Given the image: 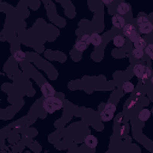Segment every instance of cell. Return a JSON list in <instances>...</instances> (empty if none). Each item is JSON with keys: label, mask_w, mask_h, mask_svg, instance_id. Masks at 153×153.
<instances>
[{"label": "cell", "mask_w": 153, "mask_h": 153, "mask_svg": "<svg viewBox=\"0 0 153 153\" xmlns=\"http://www.w3.org/2000/svg\"><path fill=\"white\" fill-rule=\"evenodd\" d=\"M134 88H135V86H134V84H133L131 81H126V82H123V85H122V90H123V92H126V93L133 92Z\"/></svg>", "instance_id": "5bb4252c"}, {"label": "cell", "mask_w": 153, "mask_h": 153, "mask_svg": "<svg viewBox=\"0 0 153 153\" xmlns=\"http://www.w3.org/2000/svg\"><path fill=\"white\" fill-rule=\"evenodd\" d=\"M13 57H14V60H16V61L20 62V61H23V60L25 59V53H24L23 50H17V51L14 53Z\"/></svg>", "instance_id": "9a60e30c"}, {"label": "cell", "mask_w": 153, "mask_h": 153, "mask_svg": "<svg viewBox=\"0 0 153 153\" xmlns=\"http://www.w3.org/2000/svg\"><path fill=\"white\" fill-rule=\"evenodd\" d=\"M143 53L147 54L151 59H153V44H147L143 49Z\"/></svg>", "instance_id": "e0dca14e"}, {"label": "cell", "mask_w": 153, "mask_h": 153, "mask_svg": "<svg viewBox=\"0 0 153 153\" xmlns=\"http://www.w3.org/2000/svg\"><path fill=\"white\" fill-rule=\"evenodd\" d=\"M136 100H137V96L135 97V99H133V98H131V99H130V100L128 102V104H127V108H128V109L133 108V106H134V104L136 103Z\"/></svg>", "instance_id": "ffe728a7"}, {"label": "cell", "mask_w": 153, "mask_h": 153, "mask_svg": "<svg viewBox=\"0 0 153 153\" xmlns=\"http://www.w3.org/2000/svg\"><path fill=\"white\" fill-rule=\"evenodd\" d=\"M85 143L90 148H96L97 145H98V140H97V137L94 135H87L85 137Z\"/></svg>", "instance_id": "ba28073f"}, {"label": "cell", "mask_w": 153, "mask_h": 153, "mask_svg": "<svg viewBox=\"0 0 153 153\" xmlns=\"http://www.w3.org/2000/svg\"><path fill=\"white\" fill-rule=\"evenodd\" d=\"M149 117H151V110H148V109H142L139 112V120L142 121V122L147 121Z\"/></svg>", "instance_id": "7c38bea8"}, {"label": "cell", "mask_w": 153, "mask_h": 153, "mask_svg": "<svg viewBox=\"0 0 153 153\" xmlns=\"http://www.w3.org/2000/svg\"><path fill=\"white\" fill-rule=\"evenodd\" d=\"M103 2H104V4H111V1H110V0H109V1H105V0H104Z\"/></svg>", "instance_id": "7402d4cb"}, {"label": "cell", "mask_w": 153, "mask_h": 153, "mask_svg": "<svg viewBox=\"0 0 153 153\" xmlns=\"http://www.w3.org/2000/svg\"><path fill=\"white\" fill-rule=\"evenodd\" d=\"M87 45L88 44H86V43H84V42H81L80 39L75 43V45H74V48L76 49V50H79V51H84V50H86V48H87Z\"/></svg>", "instance_id": "2e32d148"}, {"label": "cell", "mask_w": 153, "mask_h": 153, "mask_svg": "<svg viewBox=\"0 0 153 153\" xmlns=\"http://www.w3.org/2000/svg\"><path fill=\"white\" fill-rule=\"evenodd\" d=\"M153 30V25L149 23V22H145L142 24L139 25V31L143 35H147V33H151Z\"/></svg>", "instance_id": "52a82bcc"}, {"label": "cell", "mask_w": 153, "mask_h": 153, "mask_svg": "<svg viewBox=\"0 0 153 153\" xmlns=\"http://www.w3.org/2000/svg\"><path fill=\"white\" fill-rule=\"evenodd\" d=\"M111 22H112V25H114L115 27H118V29H122V27L126 25V23H124V18H123L122 16H118V14L112 16Z\"/></svg>", "instance_id": "8992f818"}, {"label": "cell", "mask_w": 153, "mask_h": 153, "mask_svg": "<svg viewBox=\"0 0 153 153\" xmlns=\"http://www.w3.org/2000/svg\"><path fill=\"white\" fill-rule=\"evenodd\" d=\"M112 42H114L115 47H117V48H121V47H123V45L126 44V39H124V36H122V35H116V36L114 37Z\"/></svg>", "instance_id": "8fae6325"}, {"label": "cell", "mask_w": 153, "mask_h": 153, "mask_svg": "<svg viewBox=\"0 0 153 153\" xmlns=\"http://www.w3.org/2000/svg\"><path fill=\"white\" fill-rule=\"evenodd\" d=\"M145 22H148V20H147V18H146L145 16H143V17H139V18H137V24H139V25H140V24H142V23H145Z\"/></svg>", "instance_id": "44dd1931"}, {"label": "cell", "mask_w": 153, "mask_h": 153, "mask_svg": "<svg viewBox=\"0 0 153 153\" xmlns=\"http://www.w3.org/2000/svg\"><path fill=\"white\" fill-rule=\"evenodd\" d=\"M122 30H123V33H124V36L126 37H128L131 42H134L139 36H137V33H136V29L134 27V25L133 24H126L123 27H122Z\"/></svg>", "instance_id": "277c9868"}, {"label": "cell", "mask_w": 153, "mask_h": 153, "mask_svg": "<svg viewBox=\"0 0 153 153\" xmlns=\"http://www.w3.org/2000/svg\"><path fill=\"white\" fill-rule=\"evenodd\" d=\"M41 91L43 93V96L47 98V97H53L54 93H55V90L54 87L49 84V82H44L42 86H41Z\"/></svg>", "instance_id": "5b68a950"}, {"label": "cell", "mask_w": 153, "mask_h": 153, "mask_svg": "<svg viewBox=\"0 0 153 153\" xmlns=\"http://www.w3.org/2000/svg\"><path fill=\"white\" fill-rule=\"evenodd\" d=\"M42 106L47 112L53 114V112H55V111H57L62 108V100L57 97H54V96L53 97H47V98H44V100L42 103Z\"/></svg>", "instance_id": "6da1fadb"}, {"label": "cell", "mask_w": 153, "mask_h": 153, "mask_svg": "<svg viewBox=\"0 0 153 153\" xmlns=\"http://www.w3.org/2000/svg\"><path fill=\"white\" fill-rule=\"evenodd\" d=\"M116 110V105L114 103H108L105 104V108L100 111V120L103 122H108L114 118V114Z\"/></svg>", "instance_id": "3957f363"}, {"label": "cell", "mask_w": 153, "mask_h": 153, "mask_svg": "<svg viewBox=\"0 0 153 153\" xmlns=\"http://www.w3.org/2000/svg\"><path fill=\"white\" fill-rule=\"evenodd\" d=\"M133 73H134L135 76H137V78H140V79H142L145 81L151 75V69L148 67L141 65V63H137V65H134Z\"/></svg>", "instance_id": "7a4b0ae2"}, {"label": "cell", "mask_w": 153, "mask_h": 153, "mask_svg": "<svg viewBox=\"0 0 153 153\" xmlns=\"http://www.w3.org/2000/svg\"><path fill=\"white\" fill-rule=\"evenodd\" d=\"M133 56L135 59H141L143 56V50L142 49H137V48H134L133 49Z\"/></svg>", "instance_id": "ac0fdd59"}, {"label": "cell", "mask_w": 153, "mask_h": 153, "mask_svg": "<svg viewBox=\"0 0 153 153\" xmlns=\"http://www.w3.org/2000/svg\"><path fill=\"white\" fill-rule=\"evenodd\" d=\"M129 10H130L129 4H127V2H121V4L117 6V14L123 17L124 14H127V13L129 12Z\"/></svg>", "instance_id": "9c48e42d"}, {"label": "cell", "mask_w": 153, "mask_h": 153, "mask_svg": "<svg viewBox=\"0 0 153 153\" xmlns=\"http://www.w3.org/2000/svg\"><path fill=\"white\" fill-rule=\"evenodd\" d=\"M134 45H135V48H137V49H145V47L147 45V43H146V41H145V38H142V37H137L135 41H134Z\"/></svg>", "instance_id": "4fadbf2b"}, {"label": "cell", "mask_w": 153, "mask_h": 153, "mask_svg": "<svg viewBox=\"0 0 153 153\" xmlns=\"http://www.w3.org/2000/svg\"><path fill=\"white\" fill-rule=\"evenodd\" d=\"M80 41L84 42V43H86V44H88L90 43V35H82L81 38H80Z\"/></svg>", "instance_id": "d6986e66"}, {"label": "cell", "mask_w": 153, "mask_h": 153, "mask_svg": "<svg viewBox=\"0 0 153 153\" xmlns=\"http://www.w3.org/2000/svg\"><path fill=\"white\" fill-rule=\"evenodd\" d=\"M90 43L92 44V45H94V47H98V45H100L102 44V36L99 35V33H91L90 35Z\"/></svg>", "instance_id": "30bf717a"}]
</instances>
